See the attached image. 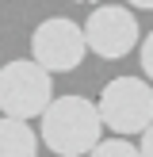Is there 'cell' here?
I'll use <instances>...</instances> for the list:
<instances>
[{
	"mask_svg": "<svg viewBox=\"0 0 153 157\" xmlns=\"http://www.w3.org/2000/svg\"><path fill=\"white\" fill-rule=\"evenodd\" d=\"M103 130L99 104L88 96H58L42 115V142L54 157H88L103 142Z\"/></svg>",
	"mask_w": 153,
	"mask_h": 157,
	"instance_id": "obj_1",
	"label": "cell"
},
{
	"mask_svg": "<svg viewBox=\"0 0 153 157\" xmlns=\"http://www.w3.org/2000/svg\"><path fill=\"white\" fill-rule=\"evenodd\" d=\"M54 81L35 58H19V61H8L0 65V111L4 119H42L46 107L54 104Z\"/></svg>",
	"mask_w": 153,
	"mask_h": 157,
	"instance_id": "obj_2",
	"label": "cell"
},
{
	"mask_svg": "<svg viewBox=\"0 0 153 157\" xmlns=\"http://www.w3.org/2000/svg\"><path fill=\"white\" fill-rule=\"evenodd\" d=\"M99 119L119 138L145 134L153 127V88L142 77H115L99 92Z\"/></svg>",
	"mask_w": 153,
	"mask_h": 157,
	"instance_id": "obj_3",
	"label": "cell"
},
{
	"mask_svg": "<svg viewBox=\"0 0 153 157\" xmlns=\"http://www.w3.org/2000/svg\"><path fill=\"white\" fill-rule=\"evenodd\" d=\"M31 54H35V61L46 73H73L84 61V54H88L84 27L65 19V15H50L31 35Z\"/></svg>",
	"mask_w": 153,
	"mask_h": 157,
	"instance_id": "obj_4",
	"label": "cell"
},
{
	"mask_svg": "<svg viewBox=\"0 0 153 157\" xmlns=\"http://www.w3.org/2000/svg\"><path fill=\"white\" fill-rule=\"evenodd\" d=\"M84 38H88V50L96 54V58L119 61V58H126L138 46L142 31H138V19H134L130 8L99 4V8H92V15L84 19Z\"/></svg>",
	"mask_w": 153,
	"mask_h": 157,
	"instance_id": "obj_5",
	"label": "cell"
},
{
	"mask_svg": "<svg viewBox=\"0 0 153 157\" xmlns=\"http://www.w3.org/2000/svg\"><path fill=\"white\" fill-rule=\"evenodd\" d=\"M38 134L19 119H0V157H35Z\"/></svg>",
	"mask_w": 153,
	"mask_h": 157,
	"instance_id": "obj_6",
	"label": "cell"
},
{
	"mask_svg": "<svg viewBox=\"0 0 153 157\" xmlns=\"http://www.w3.org/2000/svg\"><path fill=\"white\" fill-rule=\"evenodd\" d=\"M88 157H142V150L130 146L126 138H107V142H99Z\"/></svg>",
	"mask_w": 153,
	"mask_h": 157,
	"instance_id": "obj_7",
	"label": "cell"
},
{
	"mask_svg": "<svg viewBox=\"0 0 153 157\" xmlns=\"http://www.w3.org/2000/svg\"><path fill=\"white\" fill-rule=\"evenodd\" d=\"M142 73L153 81V31L142 38Z\"/></svg>",
	"mask_w": 153,
	"mask_h": 157,
	"instance_id": "obj_8",
	"label": "cell"
},
{
	"mask_svg": "<svg viewBox=\"0 0 153 157\" xmlns=\"http://www.w3.org/2000/svg\"><path fill=\"white\" fill-rule=\"evenodd\" d=\"M138 150H142V157H153V127L142 134V146H138Z\"/></svg>",
	"mask_w": 153,
	"mask_h": 157,
	"instance_id": "obj_9",
	"label": "cell"
},
{
	"mask_svg": "<svg viewBox=\"0 0 153 157\" xmlns=\"http://www.w3.org/2000/svg\"><path fill=\"white\" fill-rule=\"evenodd\" d=\"M126 4H134V8H145V12H153V0H126Z\"/></svg>",
	"mask_w": 153,
	"mask_h": 157,
	"instance_id": "obj_10",
	"label": "cell"
},
{
	"mask_svg": "<svg viewBox=\"0 0 153 157\" xmlns=\"http://www.w3.org/2000/svg\"><path fill=\"white\" fill-rule=\"evenodd\" d=\"M76 4H99V0H76Z\"/></svg>",
	"mask_w": 153,
	"mask_h": 157,
	"instance_id": "obj_11",
	"label": "cell"
}]
</instances>
